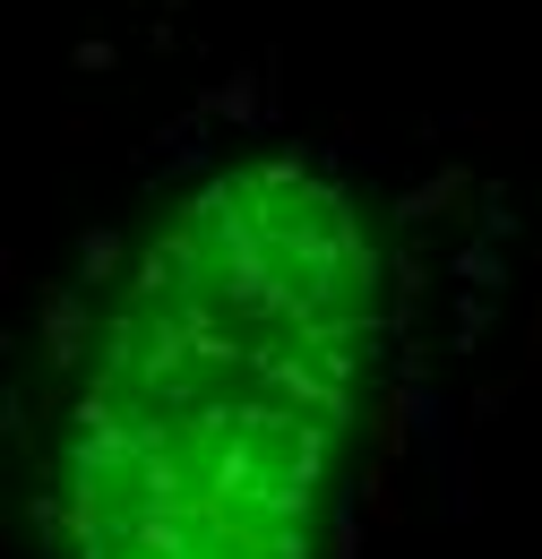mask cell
Masks as SVG:
<instances>
[{
  "mask_svg": "<svg viewBox=\"0 0 542 559\" xmlns=\"http://www.w3.org/2000/svg\"><path fill=\"white\" fill-rule=\"evenodd\" d=\"M388 370L370 207L310 155L199 181L104 293L44 456V559H328Z\"/></svg>",
  "mask_w": 542,
  "mask_h": 559,
  "instance_id": "1",
  "label": "cell"
}]
</instances>
